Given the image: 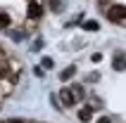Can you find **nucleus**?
<instances>
[{
	"label": "nucleus",
	"mask_w": 126,
	"mask_h": 123,
	"mask_svg": "<svg viewBox=\"0 0 126 123\" xmlns=\"http://www.w3.org/2000/svg\"><path fill=\"white\" fill-rule=\"evenodd\" d=\"M107 17H110L112 21L126 19V5H112V7H110V12H107Z\"/></svg>",
	"instance_id": "obj_1"
},
{
	"label": "nucleus",
	"mask_w": 126,
	"mask_h": 123,
	"mask_svg": "<svg viewBox=\"0 0 126 123\" xmlns=\"http://www.w3.org/2000/svg\"><path fill=\"white\" fill-rule=\"evenodd\" d=\"M41 14H43L41 5H38V2H33V0H31V2H29V17H31V19H38Z\"/></svg>",
	"instance_id": "obj_2"
},
{
	"label": "nucleus",
	"mask_w": 126,
	"mask_h": 123,
	"mask_svg": "<svg viewBox=\"0 0 126 123\" xmlns=\"http://www.w3.org/2000/svg\"><path fill=\"white\" fill-rule=\"evenodd\" d=\"M60 97H62V104H64V107H71V104L76 102V99H74V92H71V90H62V92H60Z\"/></svg>",
	"instance_id": "obj_3"
},
{
	"label": "nucleus",
	"mask_w": 126,
	"mask_h": 123,
	"mask_svg": "<svg viewBox=\"0 0 126 123\" xmlns=\"http://www.w3.org/2000/svg\"><path fill=\"white\" fill-rule=\"evenodd\" d=\"M124 66H126L124 55H121V52H117V55H114V69H117V71H124Z\"/></svg>",
	"instance_id": "obj_4"
},
{
	"label": "nucleus",
	"mask_w": 126,
	"mask_h": 123,
	"mask_svg": "<svg viewBox=\"0 0 126 123\" xmlns=\"http://www.w3.org/2000/svg\"><path fill=\"white\" fill-rule=\"evenodd\" d=\"M74 74H76V66H67L62 74H60V78H62V81H67V78H71Z\"/></svg>",
	"instance_id": "obj_5"
},
{
	"label": "nucleus",
	"mask_w": 126,
	"mask_h": 123,
	"mask_svg": "<svg viewBox=\"0 0 126 123\" xmlns=\"http://www.w3.org/2000/svg\"><path fill=\"white\" fill-rule=\"evenodd\" d=\"M91 116H93V109H91V107H83V109L79 111V118H81V121H88Z\"/></svg>",
	"instance_id": "obj_6"
},
{
	"label": "nucleus",
	"mask_w": 126,
	"mask_h": 123,
	"mask_svg": "<svg viewBox=\"0 0 126 123\" xmlns=\"http://www.w3.org/2000/svg\"><path fill=\"white\" fill-rule=\"evenodd\" d=\"M83 28H86V31H98L100 24H98V21H93V19H88V21H83Z\"/></svg>",
	"instance_id": "obj_7"
},
{
	"label": "nucleus",
	"mask_w": 126,
	"mask_h": 123,
	"mask_svg": "<svg viewBox=\"0 0 126 123\" xmlns=\"http://www.w3.org/2000/svg\"><path fill=\"white\" fill-rule=\"evenodd\" d=\"M7 24H10V17L5 12H0V28H7Z\"/></svg>",
	"instance_id": "obj_8"
},
{
	"label": "nucleus",
	"mask_w": 126,
	"mask_h": 123,
	"mask_svg": "<svg viewBox=\"0 0 126 123\" xmlns=\"http://www.w3.org/2000/svg\"><path fill=\"white\" fill-rule=\"evenodd\" d=\"M52 64H55V62L50 59V57H43V69H52Z\"/></svg>",
	"instance_id": "obj_9"
},
{
	"label": "nucleus",
	"mask_w": 126,
	"mask_h": 123,
	"mask_svg": "<svg viewBox=\"0 0 126 123\" xmlns=\"http://www.w3.org/2000/svg\"><path fill=\"white\" fill-rule=\"evenodd\" d=\"M98 123H110V118H100V121Z\"/></svg>",
	"instance_id": "obj_10"
},
{
	"label": "nucleus",
	"mask_w": 126,
	"mask_h": 123,
	"mask_svg": "<svg viewBox=\"0 0 126 123\" xmlns=\"http://www.w3.org/2000/svg\"><path fill=\"white\" fill-rule=\"evenodd\" d=\"M10 123H21V121H19V118H14V121H10Z\"/></svg>",
	"instance_id": "obj_11"
}]
</instances>
